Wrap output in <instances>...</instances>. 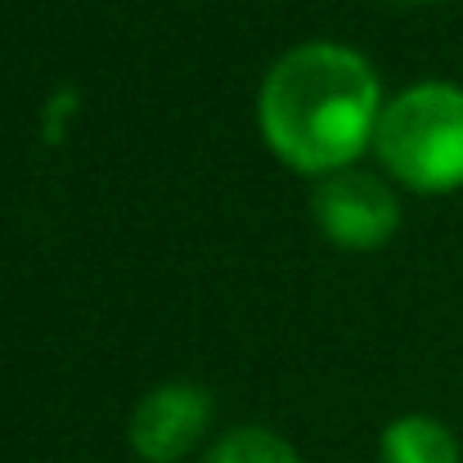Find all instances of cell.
Masks as SVG:
<instances>
[{
	"instance_id": "6da1fadb",
	"label": "cell",
	"mask_w": 463,
	"mask_h": 463,
	"mask_svg": "<svg viewBox=\"0 0 463 463\" xmlns=\"http://www.w3.org/2000/svg\"><path fill=\"white\" fill-rule=\"evenodd\" d=\"M378 118V77L346 45H298L261 86V131L270 149L307 175L346 171L373 145Z\"/></svg>"
},
{
	"instance_id": "7a4b0ae2",
	"label": "cell",
	"mask_w": 463,
	"mask_h": 463,
	"mask_svg": "<svg viewBox=\"0 0 463 463\" xmlns=\"http://www.w3.org/2000/svg\"><path fill=\"white\" fill-rule=\"evenodd\" d=\"M373 149L401 184L419 194L463 189V90L423 81L396 95L378 118Z\"/></svg>"
},
{
	"instance_id": "3957f363",
	"label": "cell",
	"mask_w": 463,
	"mask_h": 463,
	"mask_svg": "<svg viewBox=\"0 0 463 463\" xmlns=\"http://www.w3.org/2000/svg\"><path fill=\"white\" fill-rule=\"evenodd\" d=\"M315 221L324 239H333L346 252H373L383 248L401 225L396 194L364 171H333L315 189Z\"/></svg>"
},
{
	"instance_id": "277c9868",
	"label": "cell",
	"mask_w": 463,
	"mask_h": 463,
	"mask_svg": "<svg viewBox=\"0 0 463 463\" xmlns=\"http://www.w3.org/2000/svg\"><path fill=\"white\" fill-rule=\"evenodd\" d=\"M212 423V396L198 383H166L149 392L131 419V446L145 463H180Z\"/></svg>"
},
{
	"instance_id": "5b68a950",
	"label": "cell",
	"mask_w": 463,
	"mask_h": 463,
	"mask_svg": "<svg viewBox=\"0 0 463 463\" xmlns=\"http://www.w3.org/2000/svg\"><path fill=\"white\" fill-rule=\"evenodd\" d=\"M383 463H459V441L446 423L410 414L383 432Z\"/></svg>"
},
{
	"instance_id": "8992f818",
	"label": "cell",
	"mask_w": 463,
	"mask_h": 463,
	"mask_svg": "<svg viewBox=\"0 0 463 463\" xmlns=\"http://www.w3.org/2000/svg\"><path fill=\"white\" fill-rule=\"evenodd\" d=\"M207 463H302L275 432H261V428H239L230 432L212 455Z\"/></svg>"
},
{
	"instance_id": "52a82bcc",
	"label": "cell",
	"mask_w": 463,
	"mask_h": 463,
	"mask_svg": "<svg viewBox=\"0 0 463 463\" xmlns=\"http://www.w3.org/2000/svg\"><path fill=\"white\" fill-rule=\"evenodd\" d=\"M396 5H437V0H396Z\"/></svg>"
}]
</instances>
